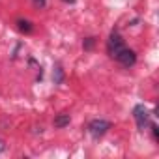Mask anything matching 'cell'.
<instances>
[{
  "label": "cell",
  "instance_id": "2",
  "mask_svg": "<svg viewBox=\"0 0 159 159\" xmlns=\"http://www.w3.org/2000/svg\"><path fill=\"white\" fill-rule=\"evenodd\" d=\"M133 116H135V122L139 125V129H144L148 124H150V112L144 105H135L133 109Z\"/></svg>",
  "mask_w": 159,
  "mask_h": 159
},
{
  "label": "cell",
  "instance_id": "4",
  "mask_svg": "<svg viewBox=\"0 0 159 159\" xmlns=\"http://www.w3.org/2000/svg\"><path fill=\"white\" fill-rule=\"evenodd\" d=\"M116 60L124 66V67H131L135 62H137V54H135V51H131V49H124L118 56H116Z\"/></svg>",
  "mask_w": 159,
  "mask_h": 159
},
{
  "label": "cell",
  "instance_id": "3",
  "mask_svg": "<svg viewBox=\"0 0 159 159\" xmlns=\"http://www.w3.org/2000/svg\"><path fill=\"white\" fill-rule=\"evenodd\" d=\"M109 129H111V122H107V120H92L90 125H88V131H90L92 137H96V139L103 137Z\"/></svg>",
  "mask_w": 159,
  "mask_h": 159
},
{
  "label": "cell",
  "instance_id": "5",
  "mask_svg": "<svg viewBox=\"0 0 159 159\" xmlns=\"http://www.w3.org/2000/svg\"><path fill=\"white\" fill-rule=\"evenodd\" d=\"M69 122H71V116L67 112H60L54 118V127H66V125H69Z\"/></svg>",
  "mask_w": 159,
  "mask_h": 159
},
{
  "label": "cell",
  "instance_id": "6",
  "mask_svg": "<svg viewBox=\"0 0 159 159\" xmlns=\"http://www.w3.org/2000/svg\"><path fill=\"white\" fill-rule=\"evenodd\" d=\"M17 25H19V30H21V32H26V34H30V32H32V23H30V21L19 19V21H17Z\"/></svg>",
  "mask_w": 159,
  "mask_h": 159
},
{
  "label": "cell",
  "instance_id": "8",
  "mask_svg": "<svg viewBox=\"0 0 159 159\" xmlns=\"http://www.w3.org/2000/svg\"><path fill=\"white\" fill-rule=\"evenodd\" d=\"M34 4H36L38 8H45V4H47V0H34Z\"/></svg>",
  "mask_w": 159,
  "mask_h": 159
},
{
  "label": "cell",
  "instance_id": "1",
  "mask_svg": "<svg viewBox=\"0 0 159 159\" xmlns=\"http://www.w3.org/2000/svg\"><path fill=\"white\" fill-rule=\"evenodd\" d=\"M124 49H125L124 39L120 38V34H118V32H112V34H111V38H109V41H107V51H109V54H111L112 58H116Z\"/></svg>",
  "mask_w": 159,
  "mask_h": 159
},
{
  "label": "cell",
  "instance_id": "7",
  "mask_svg": "<svg viewBox=\"0 0 159 159\" xmlns=\"http://www.w3.org/2000/svg\"><path fill=\"white\" fill-rule=\"evenodd\" d=\"M54 73H56V77H54V83H56V84H60V83L64 81V71H62V67L58 66V67L54 69Z\"/></svg>",
  "mask_w": 159,
  "mask_h": 159
},
{
  "label": "cell",
  "instance_id": "10",
  "mask_svg": "<svg viewBox=\"0 0 159 159\" xmlns=\"http://www.w3.org/2000/svg\"><path fill=\"white\" fill-rule=\"evenodd\" d=\"M64 2H69V4H73V2H75V0H64Z\"/></svg>",
  "mask_w": 159,
  "mask_h": 159
},
{
  "label": "cell",
  "instance_id": "9",
  "mask_svg": "<svg viewBox=\"0 0 159 159\" xmlns=\"http://www.w3.org/2000/svg\"><path fill=\"white\" fill-rule=\"evenodd\" d=\"M92 45H94V38H88V41H86V45H84V47H86V49H90Z\"/></svg>",
  "mask_w": 159,
  "mask_h": 159
}]
</instances>
